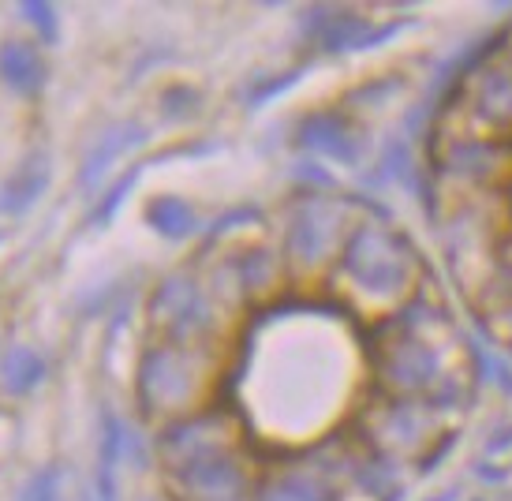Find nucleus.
I'll use <instances>...</instances> for the list:
<instances>
[{"instance_id": "obj_5", "label": "nucleus", "mask_w": 512, "mask_h": 501, "mask_svg": "<svg viewBox=\"0 0 512 501\" xmlns=\"http://www.w3.org/2000/svg\"><path fill=\"white\" fill-rule=\"evenodd\" d=\"M135 139H143V131L135 128V124H131V128L109 131V139H105L101 146H94V154L86 158V165H83V184H94V172L101 176V172L109 169V161H113L116 154H120V150H124L128 143H135Z\"/></svg>"}, {"instance_id": "obj_2", "label": "nucleus", "mask_w": 512, "mask_h": 501, "mask_svg": "<svg viewBox=\"0 0 512 501\" xmlns=\"http://www.w3.org/2000/svg\"><path fill=\"white\" fill-rule=\"evenodd\" d=\"M299 143L307 146V150H314V154H329V158H341V161H352L359 154L356 135L344 128L341 120H326V116L307 120L299 128Z\"/></svg>"}, {"instance_id": "obj_1", "label": "nucleus", "mask_w": 512, "mask_h": 501, "mask_svg": "<svg viewBox=\"0 0 512 501\" xmlns=\"http://www.w3.org/2000/svg\"><path fill=\"white\" fill-rule=\"evenodd\" d=\"M0 79L15 94H38L45 83V64L30 42H4L0 45Z\"/></svg>"}, {"instance_id": "obj_7", "label": "nucleus", "mask_w": 512, "mask_h": 501, "mask_svg": "<svg viewBox=\"0 0 512 501\" xmlns=\"http://www.w3.org/2000/svg\"><path fill=\"white\" fill-rule=\"evenodd\" d=\"M23 15L42 30V38H57V15L49 4H23Z\"/></svg>"}, {"instance_id": "obj_6", "label": "nucleus", "mask_w": 512, "mask_h": 501, "mask_svg": "<svg viewBox=\"0 0 512 501\" xmlns=\"http://www.w3.org/2000/svg\"><path fill=\"white\" fill-rule=\"evenodd\" d=\"M150 225H154L161 236H169V240H180V236H187V232L195 229V214L187 210L184 202L161 199V202H154V210H150Z\"/></svg>"}, {"instance_id": "obj_3", "label": "nucleus", "mask_w": 512, "mask_h": 501, "mask_svg": "<svg viewBox=\"0 0 512 501\" xmlns=\"http://www.w3.org/2000/svg\"><path fill=\"white\" fill-rule=\"evenodd\" d=\"M42 187H45V165L42 161H30L27 169H19L8 184L0 187V210L4 214H23L30 202L42 195Z\"/></svg>"}, {"instance_id": "obj_4", "label": "nucleus", "mask_w": 512, "mask_h": 501, "mask_svg": "<svg viewBox=\"0 0 512 501\" xmlns=\"http://www.w3.org/2000/svg\"><path fill=\"white\" fill-rule=\"evenodd\" d=\"M42 359L27 352V348H15L12 356L4 359V367H0V378H4V386L12 389V393H27V389L38 386V378H42Z\"/></svg>"}, {"instance_id": "obj_8", "label": "nucleus", "mask_w": 512, "mask_h": 501, "mask_svg": "<svg viewBox=\"0 0 512 501\" xmlns=\"http://www.w3.org/2000/svg\"><path fill=\"white\" fill-rule=\"evenodd\" d=\"M23 501H57V479H53V472L34 475L30 487L23 490Z\"/></svg>"}]
</instances>
